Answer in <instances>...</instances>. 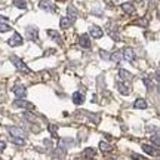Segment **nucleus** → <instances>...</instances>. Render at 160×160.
I'll return each mask as SVG.
<instances>
[{
  "instance_id": "nucleus-36",
  "label": "nucleus",
  "mask_w": 160,
  "mask_h": 160,
  "mask_svg": "<svg viewBox=\"0 0 160 160\" xmlns=\"http://www.w3.org/2000/svg\"><path fill=\"white\" fill-rule=\"evenodd\" d=\"M58 2H65V0H58Z\"/></svg>"
},
{
  "instance_id": "nucleus-20",
  "label": "nucleus",
  "mask_w": 160,
  "mask_h": 160,
  "mask_svg": "<svg viewBox=\"0 0 160 160\" xmlns=\"http://www.w3.org/2000/svg\"><path fill=\"white\" fill-rule=\"evenodd\" d=\"M67 13H68V17L67 18H68L71 22H73L76 18H77V15H79V13H77V9H76L74 6H68V8H67Z\"/></svg>"
},
{
  "instance_id": "nucleus-7",
  "label": "nucleus",
  "mask_w": 160,
  "mask_h": 160,
  "mask_svg": "<svg viewBox=\"0 0 160 160\" xmlns=\"http://www.w3.org/2000/svg\"><path fill=\"white\" fill-rule=\"evenodd\" d=\"M116 88H117V91H119L122 95H129V93H131V86L128 85L126 82L117 80V82H116Z\"/></svg>"
},
{
  "instance_id": "nucleus-18",
  "label": "nucleus",
  "mask_w": 160,
  "mask_h": 160,
  "mask_svg": "<svg viewBox=\"0 0 160 160\" xmlns=\"http://www.w3.org/2000/svg\"><path fill=\"white\" fill-rule=\"evenodd\" d=\"M99 150H101L104 154H105V153H111V151L114 150V147H113L111 144L105 142V141H101V142H99Z\"/></svg>"
},
{
  "instance_id": "nucleus-13",
  "label": "nucleus",
  "mask_w": 160,
  "mask_h": 160,
  "mask_svg": "<svg viewBox=\"0 0 160 160\" xmlns=\"http://www.w3.org/2000/svg\"><path fill=\"white\" fill-rule=\"evenodd\" d=\"M48 36H49L51 39H53L55 43H58V45H64V42H62V39H61V36H59L58 31H55V30H48Z\"/></svg>"
},
{
  "instance_id": "nucleus-8",
  "label": "nucleus",
  "mask_w": 160,
  "mask_h": 160,
  "mask_svg": "<svg viewBox=\"0 0 160 160\" xmlns=\"http://www.w3.org/2000/svg\"><path fill=\"white\" fill-rule=\"evenodd\" d=\"M40 9H43V11H48V12H52V13H55L57 12V8H55V5L52 3L51 0H40Z\"/></svg>"
},
{
  "instance_id": "nucleus-23",
  "label": "nucleus",
  "mask_w": 160,
  "mask_h": 160,
  "mask_svg": "<svg viewBox=\"0 0 160 160\" xmlns=\"http://www.w3.org/2000/svg\"><path fill=\"white\" fill-rule=\"evenodd\" d=\"M12 3H13V6L15 8H18V9H27V2L25 0H12Z\"/></svg>"
},
{
  "instance_id": "nucleus-32",
  "label": "nucleus",
  "mask_w": 160,
  "mask_h": 160,
  "mask_svg": "<svg viewBox=\"0 0 160 160\" xmlns=\"http://www.w3.org/2000/svg\"><path fill=\"white\" fill-rule=\"evenodd\" d=\"M131 157H132L133 160H147L145 157H142V156H138V154H135V153H132Z\"/></svg>"
},
{
  "instance_id": "nucleus-9",
  "label": "nucleus",
  "mask_w": 160,
  "mask_h": 160,
  "mask_svg": "<svg viewBox=\"0 0 160 160\" xmlns=\"http://www.w3.org/2000/svg\"><path fill=\"white\" fill-rule=\"evenodd\" d=\"M8 45L12 46V48L22 45V36L19 34V33H13V34L11 36V39L8 40Z\"/></svg>"
},
{
  "instance_id": "nucleus-25",
  "label": "nucleus",
  "mask_w": 160,
  "mask_h": 160,
  "mask_svg": "<svg viewBox=\"0 0 160 160\" xmlns=\"http://www.w3.org/2000/svg\"><path fill=\"white\" fill-rule=\"evenodd\" d=\"M48 129H49V132H51L52 138H58V126L57 125H49L48 126Z\"/></svg>"
},
{
  "instance_id": "nucleus-33",
  "label": "nucleus",
  "mask_w": 160,
  "mask_h": 160,
  "mask_svg": "<svg viewBox=\"0 0 160 160\" xmlns=\"http://www.w3.org/2000/svg\"><path fill=\"white\" fill-rule=\"evenodd\" d=\"M43 144H45V147H46V148H51V147H52L51 139H45V141H43Z\"/></svg>"
},
{
  "instance_id": "nucleus-35",
  "label": "nucleus",
  "mask_w": 160,
  "mask_h": 160,
  "mask_svg": "<svg viewBox=\"0 0 160 160\" xmlns=\"http://www.w3.org/2000/svg\"><path fill=\"white\" fill-rule=\"evenodd\" d=\"M105 160H120V159H105Z\"/></svg>"
},
{
  "instance_id": "nucleus-24",
  "label": "nucleus",
  "mask_w": 160,
  "mask_h": 160,
  "mask_svg": "<svg viewBox=\"0 0 160 160\" xmlns=\"http://www.w3.org/2000/svg\"><path fill=\"white\" fill-rule=\"evenodd\" d=\"M110 59L114 61V62H120V61L123 59V57H122V51H116L114 53H111V55H110Z\"/></svg>"
},
{
  "instance_id": "nucleus-27",
  "label": "nucleus",
  "mask_w": 160,
  "mask_h": 160,
  "mask_svg": "<svg viewBox=\"0 0 160 160\" xmlns=\"http://www.w3.org/2000/svg\"><path fill=\"white\" fill-rule=\"evenodd\" d=\"M11 30H12V27L9 24L0 22V33H6V31H11Z\"/></svg>"
},
{
  "instance_id": "nucleus-29",
  "label": "nucleus",
  "mask_w": 160,
  "mask_h": 160,
  "mask_svg": "<svg viewBox=\"0 0 160 160\" xmlns=\"http://www.w3.org/2000/svg\"><path fill=\"white\" fill-rule=\"evenodd\" d=\"M151 141L154 142V147H157V148H159V132H156L154 135L151 137Z\"/></svg>"
},
{
  "instance_id": "nucleus-30",
  "label": "nucleus",
  "mask_w": 160,
  "mask_h": 160,
  "mask_svg": "<svg viewBox=\"0 0 160 160\" xmlns=\"http://www.w3.org/2000/svg\"><path fill=\"white\" fill-rule=\"evenodd\" d=\"M99 55H101V58H102V59H110V52L104 51V49H101V51H99Z\"/></svg>"
},
{
  "instance_id": "nucleus-11",
  "label": "nucleus",
  "mask_w": 160,
  "mask_h": 160,
  "mask_svg": "<svg viewBox=\"0 0 160 160\" xmlns=\"http://www.w3.org/2000/svg\"><path fill=\"white\" fill-rule=\"evenodd\" d=\"M141 148L150 156H157L159 154V148H157V147H153V145H150V144H142Z\"/></svg>"
},
{
  "instance_id": "nucleus-4",
  "label": "nucleus",
  "mask_w": 160,
  "mask_h": 160,
  "mask_svg": "<svg viewBox=\"0 0 160 160\" xmlns=\"http://www.w3.org/2000/svg\"><path fill=\"white\" fill-rule=\"evenodd\" d=\"M13 107H17V108H24V110H34V104L28 102V101H25V99H15L13 101Z\"/></svg>"
},
{
  "instance_id": "nucleus-22",
  "label": "nucleus",
  "mask_w": 160,
  "mask_h": 160,
  "mask_svg": "<svg viewBox=\"0 0 160 160\" xmlns=\"http://www.w3.org/2000/svg\"><path fill=\"white\" fill-rule=\"evenodd\" d=\"M71 21H70L68 18L67 17H62L61 18V21H59V27H61V28L62 30H67V28H70V25H71Z\"/></svg>"
},
{
  "instance_id": "nucleus-21",
  "label": "nucleus",
  "mask_w": 160,
  "mask_h": 160,
  "mask_svg": "<svg viewBox=\"0 0 160 160\" xmlns=\"http://www.w3.org/2000/svg\"><path fill=\"white\" fill-rule=\"evenodd\" d=\"M120 8L123 9V12L129 13V15H133V13H135V8H133V5H132V3H123Z\"/></svg>"
},
{
  "instance_id": "nucleus-6",
  "label": "nucleus",
  "mask_w": 160,
  "mask_h": 160,
  "mask_svg": "<svg viewBox=\"0 0 160 160\" xmlns=\"http://www.w3.org/2000/svg\"><path fill=\"white\" fill-rule=\"evenodd\" d=\"M122 57H123V59H126L128 62H133V61H135V52H133L132 48L126 46L125 49L122 51Z\"/></svg>"
},
{
  "instance_id": "nucleus-10",
  "label": "nucleus",
  "mask_w": 160,
  "mask_h": 160,
  "mask_svg": "<svg viewBox=\"0 0 160 160\" xmlns=\"http://www.w3.org/2000/svg\"><path fill=\"white\" fill-rule=\"evenodd\" d=\"M74 145V141L71 139V138H61L59 141H58V147L62 150H67L70 147H73Z\"/></svg>"
},
{
  "instance_id": "nucleus-1",
  "label": "nucleus",
  "mask_w": 160,
  "mask_h": 160,
  "mask_svg": "<svg viewBox=\"0 0 160 160\" xmlns=\"http://www.w3.org/2000/svg\"><path fill=\"white\" fill-rule=\"evenodd\" d=\"M11 61L13 62V65H15L19 71H22V73H31V70L27 67V64L24 62L21 58H18L17 55H11Z\"/></svg>"
},
{
  "instance_id": "nucleus-12",
  "label": "nucleus",
  "mask_w": 160,
  "mask_h": 160,
  "mask_svg": "<svg viewBox=\"0 0 160 160\" xmlns=\"http://www.w3.org/2000/svg\"><path fill=\"white\" fill-rule=\"evenodd\" d=\"M89 33H91V36L93 37V39H101V37L104 36L102 28H101V27H98V25H92Z\"/></svg>"
},
{
  "instance_id": "nucleus-14",
  "label": "nucleus",
  "mask_w": 160,
  "mask_h": 160,
  "mask_svg": "<svg viewBox=\"0 0 160 160\" xmlns=\"http://www.w3.org/2000/svg\"><path fill=\"white\" fill-rule=\"evenodd\" d=\"M79 45L83 48V49H89L91 48V39L88 34H82L79 39Z\"/></svg>"
},
{
  "instance_id": "nucleus-38",
  "label": "nucleus",
  "mask_w": 160,
  "mask_h": 160,
  "mask_svg": "<svg viewBox=\"0 0 160 160\" xmlns=\"http://www.w3.org/2000/svg\"><path fill=\"white\" fill-rule=\"evenodd\" d=\"M0 160H3V159H0Z\"/></svg>"
},
{
  "instance_id": "nucleus-5",
  "label": "nucleus",
  "mask_w": 160,
  "mask_h": 160,
  "mask_svg": "<svg viewBox=\"0 0 160 160\" xmlns=\"http://www.w3.org/2000/svg\"><path fill=\"white\" fill-rule=\"evenodd\" d=\"M25 31H27V37H28V40H31V42H37V40H39V28H37V27H34V25H28Z\"/></svg>"
},
{
  "instance_id": "nucleus-16",
  "label": "nucleus",
  "mask_w": 160,
  "mask_h": 160,
  "mask_svg": "<svg viewBox=\"0 0 160 160\" xmlns=\"http://www.w3.org/2000/svg\"><path fill=\"white\" fill-rule=\"evenodd\" d=\"M132 77H133V76H132L129 71H126L125 68H120L119 70V79L122 80V82H129Z\"/></svg>"
},
{
  "instance_id": "nucleus-34",
  "label": "nucleus",
  "mask_w": 160,
  "mask_h": 160,
  "mask_svg": "<svg viewBox=\"0 0 160 160\" xmlns=\"http://www.w3.org/2000/svg\"><path fill=\"white\" fill-rule=\"evenodd\" d=\"M5 148H6V144L3 141H0V151H3Z\"/></svg>"
},
{
  "instance_id": "nucleus-37",
  "label": "nucleus",
  "mask_w": 160,
  "mask_h": 160,
  "mask_svg": "<svg viewBox=\"0 0 160 160\" xmlns=\"http://www.w3.org/2000/svg\"><path fill=\"white\" fill-rule=\"evenodd\" d=\"M137 2H141V0H137Z\"/></svg>"
},
{
  "instance_id": "nucleus-17",
  "label": "nucleus",
  "mask_w": 160,
  "mask_h": 160,
  "mask_svg": "<svg viewBox=\"0 0 160 160\" xmlns=\"http://www.w3.org/2000/svg\"><path fill=\"white\" fill-rule=\"evenodd\" d=\"M95 156H97V150H95V148H92V147H88V148L83 150V157H85V159L91 160V159H93Z\"/></svg>"
},
{
  "instance_id": "nucleus-26",
  "label": "nucleus",
  "mask_w": 160,
  "mask_h": 160,
  "mask_svg": "<svg viewBox=\"0 0 160 160\" xmlns=\"http://www.w3.org/2000/svg\"><path fill=\"white\" fill-rule=\"evenodd\" d=\"M135 25H139V27H148L150 25V22H148V19L147 18H141V19H137L135 21Z\"/></svg>"
},
{
  "instance_id": "nucleus-19",
  "label": "nucleus",
  "mask_w": 160,
  "mask_h": 160,
  "mask_svg": "<svg viewBox=\"0 0 160 160\" xmlns=\"http://www.w3.org/2000/svg\"><path fill=\"white\" fill-rule=\"evenodd\" d=\"M148 107L147 105V101L144 99V98H138L137 101L133 102V108H138V110H145Z\"/></svg>"
},
{
  "instance_id": "nucleus-31",
  "label": "nucleus",
  "mask_w": 160,
  "mask_h": 160,
  "mask_svg": "<svg viewBox=\"0 0 160 160\" xmlns=\"http://www.w3.org/2000/svg\"><path fill=\"white\" fill-rule=\"evenodd\" d=\"M24 119H27L28 122H34L36 117H34L33 114H31V113H24Z\"/></svg>"
},
{
  "instance_id": "nucleus-3",
  "label": "nucleus",
  "mask_w": 160,
  "mask_h": 160,
  "mask_svg": "<svg viewBox=\"0 0 160 160\" xmlns=\"http://www.w3.org/2000/svg\"><path fill=\"white\" fill-rule=\"evenodd\" d=\"M8 131H9V133H11L12 138H19V139H25V138H27V132L24 131L22 128H18V126H11Z\"/></svg>"
},
{
  "instance_id": "nucleus-2",
  "label": "nucleus",
  "mask_w": 160,
  "mask_h": 160,
  "mask_svg": "<svg viewBox=\"0 0 160 160\" xmlns=\"http://www.w3.org/2000/svg\"><path fill=\"white\" fill-rule=\"evenodd\" d=\"M12 92L17 95L18 99H24V98L27 97V88L22 83H15L13 88H12Z\"/></svg>"
},
{
  "instance_id": "nucleus-15",
  "label": "nucleus",
  "mask_w": 160,
  "mask_h": 160,
  "mask_svg": "<svg viewBox=\"0 0 160 160\" xmlns=\"http://www.w3.org/2000/svg\"><path fill=\"white\" fill-rule=\"evenodd\" d=\"M73 102L76 105H82V104L85 102V95L82 93V92H74L73 93Z\"/></svg>"
},
{
  "instance_id": "nucleus-28",
  "label": "nucleus",
  "mask_w": 160,
  "mask_h": 160,
  "mask_svg": "<svg viewBox=\"0 0 160 160\" xmlns=\"http://www.w3.org/2000/svg\"><path fill=\"white\" fill-rule=\"evenodd\" d=\"M144 85L147 86V89H148L150 92L153 91V88H154V85H153V82H151V80H150V79H147V77L144 79Z\"/></svg>"
}]
</instances>
